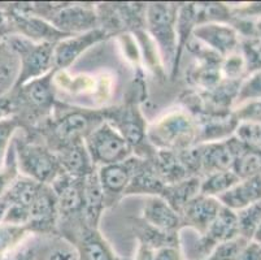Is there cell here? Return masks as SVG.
Masks as SVG:
<instances>
[{
  "label": "cell",
  "mask_w": 261,
  "mask_h": 260,
  "mask_svg": "<svg viewBox=\"0 0 261 260\" xmlns=\"http://www.w3.org/2000/svg\"><path fill=\"white\" fill-rule=\"evenodd\" d=\"M191 37L201 42L220 56L230 54L237 46V34L231 28L220 22H207L195 26Z\"/></svg>",
  "instance_id": "obj_17"
},
{
  "label": "cell",
  "mask_w": 261,
  "mask_h": 260,
  "mask_svg": "<svg viewBox=\"0 0 261 260\" xmlns=\"http://www.w3.org/2000/svg\"><path fill=\"white\" fill-rule=\"evenodd\" d=\"M18 125H20V121L17 117L6 119V120L0 121V164H2L4 154L7 151L9 139Z\"/></svg>",
  "instance_id": "obj_29"
},
{
  "label": "cell",
  "mask_w": 261,
  "mask_h": 260,
  "mask_svg": "<svg viewBox=\"0 0 261 260\" xmlns=\"http://www.w3.org/2000/svg\"><path fill=\"white\" fill-rule=\"evenodd\" d=\"M253 240H255L256 243H260L261 245V224L258 225V228L256 229L255 234H253Z\"/></svg>",
  "instance_id": "obj_34"
},
{
  "label": "cell",
  "mask_w": 261,
  "mask_h": 260,
  "mask_svg": "<svg viewBox=\"0 0 261 260\" xmlns=\"http://www.w3.org/2000/svg\"><path fill=\"white\" fill-rule=\"evenodd\" d=\"M239 180L257 176L261 171V151L246 146V149L237 156L231 169Z\"/></svg>",
  "instance_id": "obj_25"
},
{
  "label": "cell",
  "mask_w": 261,
  "mask_h": 260,
  "mask_svg": "<svg viewBox=\"0 0 261 260\" xmlns=\"http://www.w3.org/2000/svg\"><path fill=\"white\" fill-rule=\"evenodd\" d=\"M47 11L39 17L68 35H77L100 28L98 12L85 6H44Z\"/></svg>",
  "instance_id": "obj_7"
},
{
  "label": "cell",
  "mask_w": 261,
  "mask_h": 260,
  "mask_svg": "<svg viewBox=\"0 0 261 260\" xmlns=\"http://www.w3.org/2000/svg\"><path fill=\"white\" fill-rule=\"evenodd\" d=\"M147 225L167 233H179L184 228L182 219L161 197L153 195L146 200L143 209Z\"/></svg>",
  "instance_id": "obj_18"
},
{
  "label": "cell",
  "mask_w": 261,
  "mask_h": 260,
  "mask_svg": "<svg viewBox=\"0 0 261 260\" xmlns=\"http://www.w3.org/2000/svg\"><path fill=\"white\" fill-rule=\"evenodd\" d=\"M85 145L95 167L117 164L133 156L129 143L107 121H103L85 138Z\"/></svg>",
  "instance_id": "obj_4"
},
{
  "label": "cell",
  "mask_w": 261,
  "mask_h": 260,
  "mask_svg": "<svg viewBox=\"0 0 261 260\" xmlns=\"http://www.w3.org/2000/svg\"><path fill=\"white\" fill-rule=\"evenodd\" d=\"M7 32V20L6 16H4L2 12H0V38L3 37Z\"/></svg>",
  "instance_id": "obj_33"
},
{
  "label": "cell",
  "mask_w": 261,
  "mask_h": 260,
  "mask_svg": "<svg viewBox=\"0 0 261 260\" xmlns=\"http://www.w3.org/2000/svg\"><path fill=\"white\" fill-rule=\"evenodd\" d=\"M147 140L156 150L182 151L199 143L198 121L191 113L172 112L147 130Z\"/></svg>",
  "instance_id": "obj_2"
},
{
  "label": "cell",
  "mask_w": 261,
  "mask_h": 260,
  "mask_svg": "<svg viewBox=\"0 0 261 260\" xmlns=\"http://www.w3.org/2000/svg\"><path fill=\"white\" fill-rule=\"evenodd\" d=\"M106 37H108V33L104 29L98 28L82 34L70 35L58 42L54 49V70L58 72L69 68L82 52L106 39Z\"/></svg>",
  "instance_id": "obj_12"
},
{
  "label": "cell",
  "mask_w": 261,
  "mask_h": 260,
  "mask_svg": "<svg viewBox=\"0 0 261 260\" xmlns=\"http://www.w3.org/2000/svg\"><path fill=\"white\" fill-rule=\"evenodd\" d=\"M237 216H238L239 235L250 241L251 238H253L256 229L261 224V199L241 209Z\"/></svg>",
  "instance_id": "obj_27"
},
{
  "label": "cell",
  "mask_w": 261,
  "mask_h": 260,
  "mask_svg": "<svg viewBox=\"0 0 261 260\" xmlns=\"http://www.w3.org/2000/svg\"><path fill=\"white\" fill-rule=\"evenodd\" d=\"M56 70H51L47 75L39 78L29 81L21 87V97L22 102L28 106L29 109H34V114H39L42 119L49 114L54 108L55 95L54 87H52V78H54Z\"/></svg>",
  "instance_id": "obj_16"
},
{
  "label": "cell",
  "mask_w": 261,
  "mask_h": 260,
  "mask_svg": "<svg viewBox=\"0 0 261 260\" xmlns=\"http://www.w3.org/2000/svg\"><path fill=\"white\" fill-rule=\"evenodd\" d=\"M18 167L25 177L49 185L61 173L58 156L44 142L29 140L17 146Z\"/></svg>",
  "instance_id": "obj_6"
},
{
  "label": "cell",
  "mask_w": 261,
  "mask_h": 260,
  "mask_svg": "<svg viewBox=\"0 0 261 260\" xmlns=\"http://www.w3.org/2000/svg\"><path fill=\"white\" fill-rule=\"evenodd\" d=\"M200 177H189L177 183L167 185L160 197L181 216L182 209L192 198L200 194Z\"/></svg>",
  "instance_id": "obj_23"
},
{
  "label": "cell",
  "mask_w": 261,
  "mask_h": 260,
  "mask_svg": "<svg viewBox=\"0 0 261 260\" xmlns=\"http://www.w3.org/2000/svg\"><path fill=\"white\" fill-rule=\"evenodd\" d=\"M11 47L21 60L20 75L15 82L16 89L54 70L55 43H34L25 37H13Z\"/></svg>",
  "instance_id": "obj_5"
},
{
  "label": "cell",
  "mask_w": 261,
  "mask_h": 260,
  "mask_svg": "<svg viewBox=\"0 0 261 260\" xmlns=\"http://www.w3.org/2000/svg\"><path fill=\"white\" fill-rule=\"evenodd\" d=\"M224 207L230 209H243L247 206L255 203L261 199V176L241 180L236 186L227 190L226 193L217 197Z\"/></svg>",
  "instance_id": "obj_20"
},
{
  "label": "cell",
  "mask_w": 261,
  "mask_h": 260,
  "mask_svg": "<svg viewBox=\"0 0 261 260\" xmlns=\"http://www.w3.org/2000/svg\"><path fill=\"white\" fill-rule=\"evenodd\" d=\"M134 260H184L181 243L151 247L139 242Z\"/></svg>",
  "instance_id": "obj_26"
},
{
  "label": "cell",
  "mask_w": 261,
  "mask_h": 260,
  "mask_svg": "<svg viewBox=\"0 0 261 260\" xmlns=\"http://www.w3.org/2000/svg\"><path fill=\"white\" fill-rule=\"evenodd\" d=\"M16 166V164H15ZM13 166L12 168H8V171L0 172V197L8 190L11 183L16 180V167Z\"/></svg>",
  "instance_id": "obj_32"
},
{
  "label": "cell",
  "mask_w": 261,
  "mask_h": 260,
  "mask_svg": "<svg viewBox=\"0 0 261 260\" xmlns=\"http://www.w3.org/2000/svg\"><path fill=\"white\" fill-rule=\"evenodd\" d=\"M55 154L58 156L61 172L72 177L84 178L96 169L87 151L85 140L68 145Z\"/></svg>",
  "instance_id": "obj_19"
},
{
  "label": "cell",
  "mask_w": 261,
  "mask_h": 260,
  "mask_svg": "<svg viewBox=\"0 0 261 260\" xmlns=\"http://www.w3.org/2000/svg\"><path fill=\"white\" fill-rule=\"evenodd\" d=\"M70 242L74 245L78 260H118L98 228L81 225L73 232Z\"/></svg>",
  "instance_id": "obj_14"
},
{
  "label": "cell",
  "mask_w": 261,
  "mask_h": 260,
  "mask_svg": "<svg viewBox=\"0 0 261 260\" xmlns=\"http://www.w3.org/2000/svg\"><path fill=\"white\" fill-rule=\"evenodd\" d=\"M239 181V177L232 171L215 172L201 178L200 194L217 198L236 186Z\"/></svg>",
  "instance_id": "obj_24"
},
{
  "label": "cell",
  "mask_w": 261,
  "mask_h": 260,
  "mask_svg": "<svg viewBox=\"0 0 261 260\" xmlns=\"http://www.w3.org/2000/svg\"><path fill=\"white\" fill-rule=\"evenodd\" d=\"M177 13L178 7L167 3H151L146 7V25L155 38L164 66L175 77L177 66Z\"/></svg>",
  "instance_id": "obj_3"
},
{
  "label": "cell",
  "mask_w": 261,
  "mask_h": 260,
  "mask_svg": "<svg viewBox=\"0 0 261 260\" xmlns=\"http://www.w3.org/2000/svg\"><path fill=\"white\" fill-rule=\"evenodd\" d=\"M84 199L85 224L91 228H98L101 212L106 208L103 190L98 177V169L84 177Z\"/></svg>",
  "instance_id": "obj_22"
},
{
  "label": "cell",
  "mask_w": 261,
  "mask_h": 260,
  "mask_svg": "<svg viewBox=\"0 0 261 260\" xmlns=\"http://www.w3.org/2000/svg\"><path fill=\"white\" fill-rule=\"evenodd\" d=\"M234 260H261V245L248 242Z\"/></svg>",
  "instance_id": "obj_31"
},
{
  "label": "cell",
  "mask_w": 261,
  "mask_h": 260,
  "mask_svg": "<svg viewBox=\"0 0 261 260\" xmlns=\"http://www.w3.org/2000/svg\"><path fill=\"white\" fill-rule=\"evenodd\" d=\"M201 145V178L221 171H231L237 156L246 149L238 138L226 140L200 143Z\"/></svg>",
  "instance_id": "obj_10"
},
{
  "label": "cell",
  "mask_w": 261,
  "mask_h": 260,
  "mask_svg": "<svg viewBox=\"0 0 261 260\" xmlns=\"http://www.w3.org/2000/svg\"><path fill=\"white\" fill-rule=\"evenodd\" d=\"M28 228L25 225H13V224H0V255L17 247L28 234Z\"/></svg>",
  "instance_id": "obj_28"
},
{
  "label": "cell",
  "mask_w": 261,
  "mask_h": 260,
  "mask_svg": "<svg viewBox=\"0 0 261 260\" xmlns=\"http://www.w3.org/2000/svg\"><path fill=\"white\" fill-rule=\"evenodd\" d=\"M12 22L26 39L34 43H56L70 35L61 33L39 16L29 13L28 11H17L11 16Z\"/></svg>",
  "instance_id": "obj_15"
},
{
  "label": "cell",
  "mask_w": 261,
  "mask_h": 260,
  "mask_svg": "<svg viewBox=\"0 0 261 260\" xmlns=\"http://www.w3.org/2000/svg\"><path fill=\"white\" fill-rule=\"evenodd\" d=\"M58 223L59 209L56 197L51 186L43 185L30 207L26 228L29 232L51 234L58 228Z\"/></svg>",
  "instance_id": "obj_11"
},
{
  "label": "cell",
  "mask_w": 261,
  "mask_h": 260,
  "mask_svg": "<svg viewBox=\"0 0 261 260\" xmlns=\"http://www.w3.org/2000/svg\"><path fill=\"white\" fill-rule=\"evenodd\" d=\"M104 121L109 123L120 133L130 145L134 151L135 149L143 146L147 140L146 124L139 112L137 102L126 104V106L117 107L112 109H104Z\"/></svg>",
  "instance_id": "obj_8"
},
{
  "label": "cell",
  "mask_w": 261,
  "mask_h": 260,
  "mask_svg": "<svg viewBox=\"0 0 261 260\" xmlns=\"http://www.w3.org/2000/svg\"><path fill=\"white\" fill-rule=\"evenodd\" d=\"M103 121V111L100 109H65L60 116L47 119L40 128V134L47 146L56 152L68 145L85 140Z\"/></svg>",
  "instance_id": "obj_1"
},
{
  "label": "cell",
  "mask_w": 261,
  "mask_h": 260,
  "mask_svg": "<svg viewBox=\"0 0 261 260\" xmlns=\"http://www.w3.org/2000/svg\"><path fill=\"white\" fill-rule=\"evenodd\" d=\"M165 183L158 175L156 169L153 168L152 163L149 159L141 157L138 167L135 169V173L127 186L125 195L132 194H147L149 197L158 195L160 197L163 193Z\"/></svg>",
  "instance_id": "obj_21"
},
{
  "label": "cell",
  "mask_w": 261,
  "mask_h": 260,
  "mask_svg": "<svg viewBox=\"0 0 261 260\" xmlns=\"http://www.w3.org/2000/svg\"><path fill=\"white\" fill-rule=\"evenodd\" d=\"M139 160L141 157L133 155L132 157L121 163L99 167L98 177L103 190L104 206H113L121 197L125 195Z\"/></svg>",
  "instance_id": "obj_9"
},
{
  "label": "cell",
  "mask_w": 261,
  "mask_h": 260,
  "mask_svg": "<svg viewBox=\"0 0 261 260\" xmlns=\"http://www.w3.org/2000/svg\"><path fill=\"white\" fill-rule=\"evenodd\" d=\"M261 98V73L253 76L247 83L242 86V89L238 90V100L247 99H260Z\"/></svg>",
  "instance_id": "obj_30"
},
{
  "label": "cell",
  "mask_w": 261,
  "mask_h": 260,
  "mask_svg": "<svg viewBox=\"0 0 261 260\" xmlns=\"http://www.w3.org/2000/svg\"><path fill=\"white\" fill-rule=\"evenodd\" d=\"M221 202L215 197L199 194L192 198L181 212L184 228L192 229L198 234H204L221 209ZM182 228V229H184Z\"/></svg>",
  "instance_id": "obj_13"
}]
</instances>
